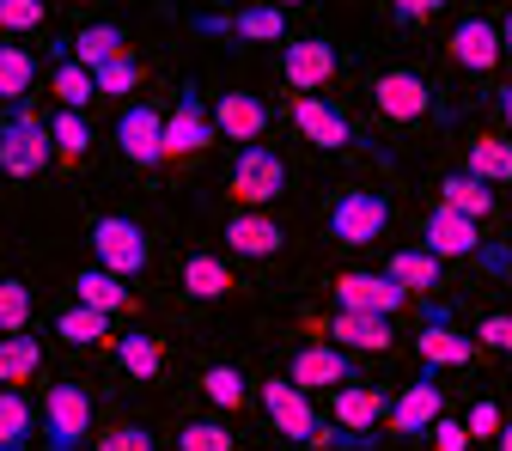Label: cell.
Returning <instances> with one entry per match:
<instances>
[{"label":"cell","mask_w":512,"mask_h":451,"mask_svg":"<svg viewBox=\"0 0 512 451\" xmlns=\"http://www.w3.org/2000/svg\"><path fill=\"white\" fill-rule=\"evenodd\" d=\"M92 256H98V269L135 281L153 263V238H147L141 220H128V214H98L92 220Z\"/></svg>","instance_id":"6da1fadb"},{"label":"cell","mask_w":512,"mask_h":451,"mask_svg":"<svg viewBox=\"0 0 512 451\" xmlns=\"http://www.w3.org/2000/svg\"><path fill=\"white\" fill-rule=\"evenodd\" d=\"M226 189H232V202L238 208H269V202H281L287 196V159L275 153V147H238V159H232V171H226Z\"/></svg>","instance_id":"7a4b0ae2"},{"label":"cell","mask_w":512,"mask_h":451,"mask_svg":"<svg viewBox=\"0 0 512 451\" xmlns=\"http://www.w3.org/2000/svg\"><path fill=\"white\" fill-rule=\"evenodd\" d=\"M55 159V135H49V122L37 110H13L7 122H0V171L7 177H37L43 165Z\"/></svg>","instance_id":"3957f363"},{"label":"cell","mask_w":512,"mask_h":451,"mask_svg":"<svg viewBox=\"0 0 512 451\" xmlns=\"http://www.w3.org/2000/svg\"><path fill=\"white\" fill-rule=\"evenodd\" d=\"M330 238L336 244H348V250H360V244H378L384 238V226H391V202L378 196V189H348V196H336V208H330Z\"/></svg>","instance_id":"277c9868"},{"label":"cell","mask_w":512,"mask_h":451,"mask_svg":"<svg viewBox=\"0 0 512 451\" xmlns=\"http://www.w3.org/2000/svg\"><path fill=\"white\" fill-rule=\"evenodd\" d=\"M220 141V128H214V104L196 92V86H183L177 104L165 110V159H189V153H202Z\"/></svg>","instance_id":"5b68a950"},{"label":"cell","mask_w":512,"mask_h":451,"mask_svg":"<svg viewBox=\"0 0 512 451\" xmlns=\"http://www.w3.org/2000/svg\"><path fill=\"white\" fill-rule=\"evenodd\" d=\"M43 433H49V451H80L86 433H92V391H80V384H49L43 391Z\"/></svg>","instance_id":"8992f818"},{"label":"cell","mask_w":512,"mask_h":451,"mask_svg":"<svg viewBox=\"0 0 512 451\" xmlns=\"http://www.w3.org/2000/svg\"><path fill=\"white\" fill-rule=\"evenodd\" d=\"M263 415H269V427H275L287 445H317V439H330L324 421H317V409H311V397L299 391V384H287V378H269V384H263Z\"/></svg>","instance_id":"52a82bcc"},{"label":"cell","mask_w":512,"mask_h":451,"mask_svg":"<svg viewBox=\"0 0 512 451\" xmlns=\"http://www.w3.org/2000/svg\"><path fill=\"white\" fill-rule=\"evenodd\" d=\"M116 147H122L128 165H141V171L165 165V110H159L153 98L128 104V110L116 116Z\"/></svg>","instance_id":"ba28073f"},{"label":"cell","mask_w":512,"mask_h":451,"mask_svg":"<svg viewBox=\"0 0 512 451\" xmlns=\"http://www.w3.org/2000/svg\"><path fill=\"white\" fill-rule=\"evenodd\" d=\"M336 68H342V55H336V43H324V37H287V49H281V80H287L299 98L324 92V86L336 80Z\"/></svg>","instance_id":"9c48e42d"},{"label":"cell","mask_w":512,"mask_h":451,"mask_svg":"<svg viewBox=\"0 0 512 451\" xmlns=\"http://www.w3.org/2000/svg\"><path fill=\"white\" fill-rule=\"evenodd\" d=\"M336 287V311H366V317H397L415 293H403L391 275H366V269H348L330 281Z\"/></svg>","instance_id":"30bf717a"},{"label":"cell","mask_w":512,"mask_h":451,"mask_svg":"<svg viewBox=\"0 0 512 451\" xmlns=\"http://www.w3.org/2000/svg\"><path fill=\"white\" fill-rule=\"evenodd\" d=\"M287 384H299V391H342V384H360V378H354L348 348L311 342V348H299V354L287 360Z\"/></svg>","instance_id":"8fae6325"},{"label":"cell","mask_w":512,"mask_h":451,"mask_svg":"<svg viewBox=\"0 0 512 451\" xmlns=\"http://www.w3.org/2000/svg\"><path fill=\"white\" fill-rule=\"evenodd\" d=\"M196 31H214V37H238V43H281L287 37V13L281 7H238V13H196L189 19Z\"/></svg>","instance_id":"7c38bea8"},{"label":"cell","mask_w":512,"mask_h":451,"mask_svg":"<svg viewBox=\"0 0 512 451\" xmlns=\"http://www.w3.org/2000/svg\"><path fill=\"white\" fill-rule=\"evenodd\" d=\"M372 104H378L384 122H421L433 110V86L415 68H391V74L372 80Z\"/></svg>","instance_id":"4fadbf2b"},{"label":"cell","mask_w":512,"mask_h":451,"mask_svg":"<svg viewBox=\"0 0 512 451\" xmlns=\"http://www.w3.org/2000/svg\"><path fill=\"white\" fill-rule=\"evenodd\" d=\"M293 128L311 141V147H324V153H342V147H354V122H348V110H336L330 98H299L293 104Z\"/></svg>","instance_id":"5bb4252c"},{"label":"cell","mask_w":512,"mask_h":451,"mask_svg":"<svg viewBox=\"0 0 512 451\" xmlns=\"http://www.w3.org/2000/svg\"><path fill=\"white\" fill-rule=\"evenodd\" d=\"M220 238H226V250H232V256H244V263H263V256H275V250L287 244V232H281L263 208H238V214L226 220V232H220Z\"/></svg>","instance_id":"9a60e30c"},{"label":"cell","mask_w":512,"mask_h":451,"mask_svg":"<svg viewBox=\"0 0 512 451\" xmlns=\"http://www.w3.org/2000/svg\"><path fill=\"white\" fill-rule=\"evenodd\" d=\"M445 415V391L433 384V372H421L409 391L391 403V433L397 439H415V433H433V421Z\"/></svg>","instance_id":"2e32d148"},{"label":"cell","mask_w":512,"mask_h":451,"mask_svg":"<svg viewBox=\"0 0 512 451\" xmlns=\"http://www.w3.org/2000/svg\"><path fill=\"white\" fill-rule=\"evenodd\" d=\"M452 61L464 74H494V61L506 55V43H500V25H488V19H458L452 25Z\"/></svg>","instance_id":"e0dca14e"},{"label":"cell","mask_w":512,"mask_h":451,"mask_svg":"<svg viewBox=\"0 0 512 451\" xmlns=\"http://www.w3.org/2000/svg\"><path fill=\"white\" fill-rule=\"evenodd\" d=\"M49 92L61 98V110H86L98 98V80L92 68L74 55V43H49Z\"/></svg>","instance_id":"ac0fdd59"},{"label":"cell","mask_w":512,"mask_h":451,"mask_svg":"<svg viewBox=\"0 0 512 451\" xmlns=\"http://www.w3.org/2000/svg\"><path fill=\"white\" fill-rule=\"evenodd\" d=\"M421 250H433L439 263H445V256H476L482 250V226L464 220V214H452V208H433L421 220Z\"/></svg>","instance_id":"d6986e66"},{"label":"cell","mask_w":512,"mask_h":451,"mask_svg":"<svg viewBox=\"0 0 512 451\" xmlns=\"http://www.w3.org/2000/svg\"><path fill=\"white\" fill-rule=\"evenodd\" d=\"M214 128H220V141L256 147V141H263V128H269V104L256 98V92H226L214 104Z\"/></svg>","instance_id":"ffe728a7"},{"label":"cell","mask_w":512,"mask_h":451,"mask_svg":"<svg viewBox=\"0 0 512 451\" xmlns=\"http://www.w3.org/2000/svg\"><path fill=\"white\" fill-rule=\"evenodd\" d=\"M330 421L342 433H372L378 421H391V409H384L378 384H342V391H330Z\"/></svg>","instance_id":"44dd1931"},{"label":"cell","mask_w":512,"mask_h":451,"mask_svg":"<svg viewBox=\"0 0 512 451\" xmlns=\"http://www.w3.org/2000/svg\"><path fill=\"white\" fill-rule=\"evenodd\" d=\"M476 360V342L452 330V317H445V305H427V330H421V366H470Z\"/></svg>","instance_id":"7402d4cb"},{"label":"cell","mask_w":512,"mask_h":451,"mask_svg":"<svg viewBox=\"0 0 512 451\" xmlns=\"http://www.w3.org/2000/svg\"><path fill=\"white\" fill-rule=\"evenodd\" d=\"M330 342L336 348H360V354H391V317H366V311H336L330 317Z\"/></svg>","instance_id":"603a6c76"},{"label":"cell","mask_w":512,"mask_h":451,"mask_svg":"<svg viewBox=\"0 0 512 451\" xmlns=\"http://www.w3.org/2000/svg\"><path fill=\"white\" fill-rule=\"evenodd\" d=\"M439 208H452V214H464V220L482 226L494 214V189L482 177H470V171H452V177H439Z\"/></svg>","instance_id":"cb8c5ba5"},{"label":"cell","mask_w":512,"mask_h":451,"mask_svg":"<svg viewBox=\"0 0 512 451\" xmlns=\"http://www.w3.org/2000/svg\"><path fill=\"white\" fill-rule=\"evenodd\" d=\"M238 281H232V269L220 263V256H208V250H189L183 256V293L189 299H226Z\"/></svg>","instance_id":"d4e9b609"},{"label":"cell","mask_w":512,"mask_h":451,"mask_svg":"<svg viewBox=\"0 0 512 451\" xmlns=\"http://www.w3.org/2000/svg\"><path fill=\"white\" fill-rule=\"evenodd\" d=\"M74 299L80 305H92V311H104V317H122L128 305V287H122V275H110V269H80L74 275Z\"/></svg>","instance_id":"484cf974"},{"label":"cell","mask_w":512,"mask_h":451,"mask_svg":"<svg viewBox=\"0 0 512 451\" xmlns=\"http://www.w3.org/2000/svg\"><path fill=\"white\" fill-rule=\"evenodd\" d=\"M43 366V342L37 336H0V391H19Z\"/></svg>","instance_id":"4316f807"},{"label":"cell","mask_w":512,"mask_h":451,"mask_svg":"<svg viewBox=\"0 0 512 451\" xmlns=\"http://www.w3.org/2000/svg\"><path fill=\"white\" fill-rule=\"evenodd\" d=\"M31 86H37V55L19 43H0V104L19 110L31 98Z\"/></svg>","instance_id":"83f0119b"},{"label":"cell","mask_w":512,"mask_h":451,"mask_svg":"<svg viewBox=\"0 0 512 451\" xmlns=\"http://www.w3.org/2000/svg\"><path fill=\"white\" fill-rule=\"evenodd\" d=\"M384 275H391L403 293H433V287H439V256H433V250H391Z\"/></svg>","instance_id":"f1b7e54d"},{"label":"cell","mask_w":512,"mask_h":451,"mask_svg":"<svg viewBox=\"0 0 512 451\" xmlns=\"http://www.w3.org/2000/svg\"><path fill=\"white\" fill-rule=\"evenodd\" d=\"M55 336H61V342H74V348H98V342H110V317L74 299L68 311H55Z\"/></svg>","instance_id":"f546056e"},{"label":"cell","mask_w":512,"mask_h":451,"mask_svg":"<svg viewBox=\"0 0 512 451\" xmlns=\"http://www.w3.org/2000/svg\"><path fill=\"white\" fill-rule=\"evenodd\" d=\"M116 366L128 372V378H159L165 372V348H159V336H147V330H135V336H116Z\"/></svg>","instance_id":"4dcf8cb0"},{"label":"cell","mask_w":512,"mask_h":451,"mask_svg":"<svg viewBox=\"0 0 512 451\" xmlns=\"http://www.w3.org/2000/svg\"><path fill=\"white\" fill-rule=\"evenodd\" d=\"M37 433V409L25 403V391H0V451H25Z\"/></svg>","instance_id":"1f68e13d"},{"label":"cell","mask_w":512,"mask_h":451,"mask_svg":"<svg viewBox=\"0 0 512 451\" xmlns=\"http://www.w3.org/2000/svg\"><path fill=\"white\" fill-rule=\"evenodd\" d=\"M464 171H470V177H482V183H512V141H500V135L470 141Z\"/></svg>","instance_id":"d6a6232c"},{"label":"cell","mask_w":512,"mask_h":451,"mask_svg":"<svg viewBox=\"0 0 512 451\" xmlns=\"http://www.w3.org/2000/svg\"><path fill=\"white\" fill-rule=\"evenodd\" d=\"M74 55L86 61V68H104V61L128 55V31H122V25H86V31L74 37Z\"/></svg>","instance_id":"836d02e7"},{"label":"cell","mask_w":512,"mask_h":451,"mask_svg":"<svg viewBox=\"0 0 512 451\" xmlns=\"http://www.w3.org/2000/svg\"><path fill=\"white\" fill-rule=\"evenodd\" d=\"M202 397H208L214 409H244L250 384H244V372H238V366H208V372H202Z\"/></svg>","instance_id":"e575fe53"},{"label":"cell","mask_w":512,"mask_h":451,"mask_svg":"<svg viewBox=\"0 0 512 451\" xmlns=\"http://www.w3.org/2000/svg\"><path fill=\"white\" fill-rule=\"evenodd\" d=\"M49 135H55V153L61 159H86V147H92V128H86L80 110H55L49 116Z\"/></svg>","instance_id":"d590c367"},{"label":"cell","mask_w":512,"mask_h":451,"mask_svg":"<svg viewBox=\"0 0 512 451\" xmlns=\"http://www.w3.org/2000/svg\"><path fill=\"white\" fill-rule=\"evenodd\" d=\"M92 80H98V98L141 92V61L135 55H116V61H104V68H92Z\"/></svg>","instance_id":"8d00e7d4"},{"label":"cell","mask_w":512,"mask_h":451,"mask_svg":"<svg viewBox=\"0 0 512 451\" xmlns=\"http://www.w3.org/2000/svg\"><path fill=\"white\" fill-rule=\"evenodd\" d=\"M25 324H31V287L0 281V336H25Z\"/></svg>","instance_id":"74e56055"},{"label":"cell","mask_w":512,"mask_h":451,"mask_svg":"<svg viewBox=\"0 0 512 451\" xmlns=\"http://www.w3.org/2000/svg\"><path fill=\"white\" fill-rule=\"evenodd\" d=\"M177 451H238V439L220 427V421H189L177 433Z\"/></svg>","instance_id":"f35d334b"},{"label":"cell","mask_w":512,"mask_h":451,"mask_svg":"<svg viewBox=\"0 0 512 451\" xmlns=\"http://www.w3.org/2000/svg\"><path fill=\"white\" fill-rule=\"evenodd\" d=\"M92 451H159V439L147 433V427H135V421H128V427H110V433H98V445Z\"/></svg>","instance_id":"ab89813d"},{"label":"cell","mask_w":512,"mask_h":451,"mask_svg":"<svg viewBox=\"0 0 512 451\" xmlns=\"http://www.w3.org/2000/svg\"><path fill=\"white\" fill-rule=\"evenodd\" d=\"M43 0H0V31H37Z\"/></svg>","instance_id":"60d3db41"},{"label":"cell","mask_w":512,"mask_h":451,"mask_svg":"<svg viewBox=\"0 0 512 451\" xmlns=\"http://www.w3.org/2000/svg\"><path fill=\"white\" fill-rule=\"evenodd\" d=\"M464 427H470V439H500L506 415H500V403H494V397H476V409L464 415Z\"/></svg>","instance_id":"b9f144b4"},{"label":"cell","mask_w":512,"mask_h":451,"mask_svg":"<svg viewBox=\"0 0 512 451\" xmlns=\"http://www.w3.org/2000/svg\"><path fill=\"white\" fill-rule=\"evenodd\" d=\"M476 336H482V348H494V354H512V311H488Z\"/></svg>","instance_id":"7bdbcfd3"},{"label":"cell","mask_w":512,"mask_h":451,"mask_svg":"<svg viewBox=\"0 0 512 451\" xmlns=\"http://www.w3.org/2000/svg\"><path fill=\"white\" fill-rule=\"evenodd\" d=\"M433 451H470V427L452 421V415H439L433 421Z\"/></svg>","instance_id":"ee69618b"},{"label":"cell","mask_w":512,"mask_h":451,"mask_svg":"<svg viewBox=\"0 0 512 451\" xmlns=\"http://www.w3.org/2000/svg\"><path fill=\"white\" fill-rule=\"evenodd\" d=\"M433 13H445V0H391V19L397 25H427Z\"/></svg>","instance_id":"f6af8a7d"},{"label":"cell","mask_w":512,"mask_h":451,"mask_svg":"<svg viewBox=\"0 0 512 451\" xmlns=\"http://www.w3.org/2000/svg\"><path fill=\"white\" fill-rule=\"evenodd\" d=\"M500 122H506V128H512V80H506V86H500Z\"/></svg>","instance_id":"bcb514c9"},{"label":"cell","mask_w":512,"mask_h":451,"mask_svg":"<svg viewBox=\"0 0 512 451\" xmlns=\"http://www.w3.org/2000/svg\"><path fill=\"white\" fill-rule=\"evenodd\" d=\"M500 43H506V55H512V13L500 19Z\"/></svg>","instance_id":"7dc6e473"},{"label":"cell","mask_w":512,"mask_h":451,"mask_svg":"<svg viewBox=\"0 0 512 451\" xmlns=\"http://www.w3.org/2000/svg\"><path fill=\"white\" fill-rule=\"evenodd\" d=\"M494 445H500V451H512V421L500 427V439H494Z\"/></svg>","instance_id":"c3c4849f"},{"label":"cell","mask_w":512,"mask_h":451,"mask_svg":"<svg viewBox=\"0 0 512 451\" xmlns=\"http://www.w3.org/2000/svg\"><path fill=\"white\" fill-rule=\"evenodd\" d=\"M269 7H281V13H287V7H299V0H269Z\"/></svg>","instance_id":"681fc988"}]
</instances>
